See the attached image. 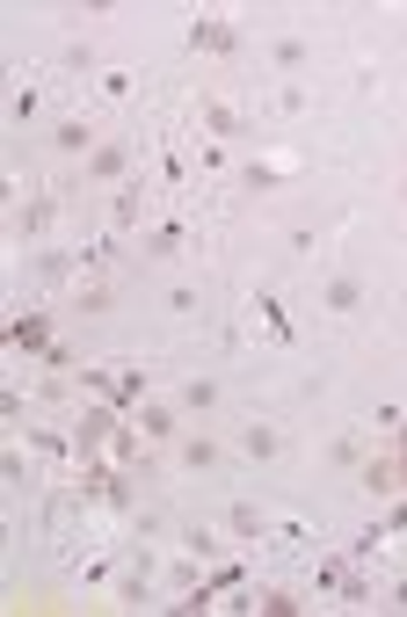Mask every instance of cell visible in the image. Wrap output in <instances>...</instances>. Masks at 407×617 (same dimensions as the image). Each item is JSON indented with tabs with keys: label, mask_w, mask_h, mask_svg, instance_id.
Listing matches in <instances>:
<instances>
[{
	"label": "cell",
	"mask_w": 407,
	"mask_h": 617,
	"mask_svg": "<svg viewBox=\"0 0 407 617\" xmlns=\"http://www.w3.org/2000/svg\"><path fill=\"white\" fill-rule=\"evenodd\" d=\"M189 51H197V59H240V51H248V30H240L226 8H197V16H189Z\"/></svg>",
	"instance_id": "cell-1"
},
{
	"label": "cell",
	"mask_w": 407,
	"mask_h": 617,
	"mask_svg": "<svg viewBox=\"0 0 407 617\" xmlns=\"http://www.w3.org/2000/svg\"><path fill=\"white\" fill-rule=\"evenodd\" d=\"M248 327L269 341V349H291L298 341V320H291V306H284L277 283H248Z\"/></svg>",
	"instance_id": "cell-2"
},
{
	"label": "cell",
	"mask_w": 407,
	"mask_h": 617,
	"mask_svg": "<svg viewBox=\"0 0 407 617\" xmlns=\"http://www.w3.org/2000/svg\"><path fill=\"white\" fill-rule=\"evenodd\" d=\"M189 247H197V226H189L182 203H175V211H160L153 226L139 232V255H146V262H182Z\"/></svg>",
	"instance_id": "cell-3"
},
{
	"label": "cell",
	"mask_w": 407,
	"mask_h": 617,
	"mask_svg": "<svg viewBox=\"0 0 407 617\" xmlns=\"http://www.w3.org/2000/svg\"><path fill=\"white\" fill-rule=\"evenodd\" d=\"M189 117H197V139H248L255 131V117L240 102H226V94H197V102H189Z\"/></svg>",
	"instance_id": "cell-4"
},
{
	"label": "cell",
	"mask_w": 407,
	"mask_h": 617,
	"mask_svg": "<svg viewBox=\"0 0 407 617\" xmlns=\"http://www.w3.org/2000/svg\"><path fill=\"white\" fill-rule=\"evenodd\" d=\"M226 450H240L255 465H277V458H291V429L284 421H240V429H226Z\"/></svg>",
	"instance_id": "cell-5"
},
{
	"label": "cell",
	"mask_w": 407,
	"mask_h": 617,
	"mask_svg": "<svg viewBox=\"0 0 407 617\" xmlns=\"http://www.w3.org/2000/svg\"><path fill=\"white\" fill-rule=\"evenodd\" d=\"M131 160H139V146H131V139H102V146L88 153V182L125 189V182H131Z\"/></svg>",
	"instance_id": "cell-6"
},
{
	"label": "cell",
	"mask_w": 407,
	"mask_h": 617,
	"mask_svg": "<svg viewBox=\"0 0 407 617\" xmlns=\"http://www.w3.org/2000/svg\"><path fill=\"white\" fill-rule=\"evenodd\" d=\"M139 218H146V189H139V182L110 189V203H102V232H117V240H131V232H139Z\"/></svg>",
	"instance_id": "cell-7"
},
{
	"label": "cell",
	"mask_w": 407,
	"mask_h": 617,
	"mask_svg": "<svg viewBox=\"0 0 407 617\" xmlns=\"http://www.w3.org/2000/svg\"><path fill=\"white\" fill-rule=\"evenodd\" d=\"M51 335H59V312H22V320L8 327V349L16 356H44V349H59Z\"/></svg>",
	"instance_id": "cell-8"
},
{
	"label": "cell",
	"mask_w": 407,
	"mask_h": 617,
	"mask_svg": "<svg viewBox=\"0 0 407 617\" xmlns=\"http://www.w3.org/2000/svg\"><path fill=\"white\" fill-rule=\"evenodd\" d=\"M160 189H168V197L175 203H182V197H197V153H189V146H160Z\"/></svg>",
	"instance_id": "cell-9"
},
{
	"label": "cell",
	"mask_w": 407,
	"mask_h": 617,
	"mask_svg": "<svg viewBox=\"0 0 407 617\" xmlns=\"http://www.w3.org/2000/svg\"><path fill=\"white\" fill-rule=\"evenodd\" d=\"M95 146H102V139H95L88 117H51V153H59V160H88Z\"/></svg>",
	"instance_id": "cell-10"
},
{
	"label": "cell",
	"mask_w": 407,
	"mask_h": 617,
	"mask_svg": "<svg viewBox=\"0 0 407 617\" xmlns=\"http://www.w3.org/2000/svg\"><path fill=\"white\" fill-rule=\"evenodd\" d=\"M22 444H30L44 465H59V472L80 465V436H66V429H22Z\"/></svg>",
	"instance_id": "cell-11"
},
{
	"label": "cell",
	"mask_w": 407,
	"mask_h": 617,
	"mask_svg": "<svg viewBox=\"0 0 407 617\" xmlns=\"http://www.w3.org/2000/svg\"><path fill=\"white\" fill-rule=\"evenodd\" d=\"M175 545H182L189 559H204V567H219L226 559V524L211 530V524H175Z\"/></svg>",
	"instance_id": "cell-12"
},
{
	"label": "cell",
	"mask_w": 407,
	"mask_h": 617,
	"mask_svg": "<svg viewBox=\"0 0 407 617\" xmlns=\"http://www.w3.org/2000/svg\"><path fill=\"white\" fill-rule=\"evenodd\" d=\"M59 218H66V197H59V189H44V197H30V203H22L16 232H22V240H44V232L59 226Z\"/></svg>",
	"instance_id": "cell-13"
},
{
	"label": "cell",
	"mask_w": 407,
	"mask_h": 617,
	"mask_svg": "<svg viewBox=\"0 0 407 617\" xmlns=\"http://www.w3.org/2000/svg\"><path fill=\"white\" fill-rule=\"evenodd\" d=\"M131 421H139L146 444H175V436H182V407H175V400H146Z\"/></svg>",
	"instance_id": "cell-14"
},
{
	"label": "cell",
	"mask_w": 407,
	"mask_h": 617,
	"mask_svg": "<svg viewBox=\"0 0 407 617\" xmlns=\"http://www.w3.org/2000/svg\"><path fill=\"white\" fill-rule=\"evenodd\" d=\"M88 88H95V102H102V109H117V102H131V94H139V73H131V66H102Z\"/></svg>",
	"instance_id": "cell-15"
},
{
	"label": "cell",
	"mask_w": 407,
	"mask_h": 617,
	"mask_svg": "<svg viewBox=\"0 0 407 617\" xmlns=\"http://www.w3.org/2000/svg\"><path fill=\"white\" fill-rule=\"evenodd\" d=\"M291 175H298V153H269V160H248L240 182L248 189H277V182H291Z\"/></svg>",
	"instance_id": "cell-16"
},
{
	"label": "cell",
	"mask_w": 407,
	"mask_h": 617,
	"mask_svg": "<svg viewBox=\"0 0 407 617\" xmlns=\"http://www.w3.org/2000/svg\"><path fill=\"white\" fill-rule=\"evenodd\" d=\"M234 610H269V617H298V588H255V596H234Z\"/></svg>",
	"instance_id": "cell-17"
},
{
	"label": "cell",
	"mask_w": 407,
	"mask_h": 617,
	"mask_svg": "<svg viewBox=\"0 0 407 617\" xmlns=\"http://www.w3.org/2000/svg\"><path fill=\"white\" fill-rule=\"evenodd\" d=\"M320 306H328V320H349V312L364 306V283L357 277H328L320 283Z\"/></svg>",
	"instance_id": "cell-18"
},
{
	"label": "cell",
	"mask_w": 407,
	"mask_h": 617,
	"mask_svg": "<svg viewBox=\"0 0 407 617\" xmlns=\"http://www.w3.org/2000/svg\"><path fill=\"white\" fill-rule=\"evenodd\" d=\"M226 538H240V545H262V553H269V516L240 501V509H226Z\"/></svg>",
	"instance_id": "cell-19"
},
{
	"label": "cell",
	"mask_w": 407,
	"mask_h": 617,
	"mask_svg": "<svg viewBox=\"0 0 407 617\" xmlns=\"http://www.w3.org/2000/svg\"><path fill=\"white\" fill-rule=\"evenodd\" d=\"M269 109H277V117H306V109H314V88H306V80H277V88H269Z\"/></svg>",
	"instance_id": "cell-20"
},
{
	"label": "cell",
	"mask_w": 407,
	"mask_h": 617,
	"mask_svg": "<svg viewBox=\"0 0 407 617\" xmlns=\"http://www.w3.org/2000/svg\"><path fill=\"white\" fill-rule=\"evenodd\" d=\"M306 59H314V44H306V37H269V66H277V73H298Z\"/></svg>",
	"instance_id": "cell-21"
},
{
	"label": "cell",
	"mask_w": 407,
	"mask_h": 617,
	"mask_svg": "<svg viewBox=\"0 0 407 617\" xmlns=\"http://www.w3.org/2000/svg\"><path fill=\"white\" fill-rule=\"evenodd\" d=\"M30 458H37L30 444H8V450H0V479H8L16 494H30Z\"/></svg>",
	"instance_id": "cell-22"
},
{
	"label": "cell",
	"mask_w": 407,
	"mask_h": 617,
	"mask_svg": "<svg viewBox=\"0 0 407 617\" xmlns=\"http://www.w3.org/2000/svg\"><path fill=\"white\" fill-rule=\"evenodd\" d=\"M204 588H211V596H240V588H248V559H219V567L204 574Z\"/></svg>",
	"instance_id": "cell-23"
},
{
	"label": "cell",
	"mask_w": 407,
	"mask_h": 617,
	"mask_svg": "<svg viewBox=\"0 0 407 617\" xmlns=\"http://www.w3.org/2000/svg\"><path fill=\"white\" fill-rule=\"evenodd\" d=\"M168 312H175V320H197V312H204V291H197V283H168Z\"/></svg>",
	"instance_id": "cell-24"
},
{
	"label": "cell",
	"mask_w": 407,
	"mask_h": 617,
	"mask_svg": "<svg viewBox=\"0 0 407 617\" xmlns=\"http://www.w3.org/2000/svg\"><path fill=\"white\" fill-rule=\"evenodd\" d=\"M226 458V444H211V436H182V465H197V472H204V465H219Z\"/></svg>",
	"instance_id": "cell-25"
},
{
	"label": "cell",
	"mask_w": 407,
	"mask_h": 617,
	"mask_svg": "<svg viewBox=\"0 0 407 617\" xmlns=\"http://www.w3.org/2000/svg\"><path fill=\"white\" fill-rule=\"evenodd\" d=\"M182 407H189V415L219 407V378H189V386H182Z\"/></svg>",
	"instance_id": "cell-26"
},
{
	"label": "cell",
	"mask_w": 407,
	"mask_h": 617,
	"mask_svg": "<svg viewBox=\"0 0 407 617\" xmlns=\"http://www.w3.org/2000/svg\"><path fill=\"white\" fill-rule=\"evenodd\" d=\"M37 109H44V88H37V80H22V88H16V123H30Z\"/></svg>",
	"instance_id": "cell-27"
},
{
	"label": "cell",
	"mask_w": 407,
	"mask_h": 617,
	"mask_svg": "<svg viewBox=\"0 0 407 617\" xmlns=\"http://www.w3.org/2000/svg\"><path fill=\"white\" fill-rule=\"evenodd\" d=\"M378 524H386V530H393V538H407V494H393L386 509H378Z\"/></svg>",
	"instance_id": "cell-28"
},
{
	"label": "cell",
	"mask_w": 407,
	"mask_h": 617,
	"mask_svg": "<svg viewBox=\"0 0 407 617\" xmlns=\"http://www.w3.org/2000/svg\"><path fill=\"white\" fill-rule=\"evenodd\" d=\"M0 415H8V421H22V415H30V392H22V386H8V392H0Z\"/></svg>",
	"instance_id": "cell-29"
},
{
	"label": "cell",
	"mask_w": 407,
	"mask_h": 617,
	"mask_svg": "<svg viewBox=\"0 0 407 617\" xmlns=\"http://www.w3.org/2000/svg\"><path fill=\"white\" fill-rule=\"evenodd\" d=\"M386 610H407V574H400V581L386 588Z\"/></svg>",
	"instance_id": "cell-30"
},
{
	"label": "cell",
	"mask_w": 407,
	"mask_h": 617,
	"mask_svg": "<svg viewBox=\"0 0 407 617\" xmlns=\"http://www.w3.org/2000/svg\"><path fill=\"white\" fill-rule=\"evenodd\" d=\"M400 203H407V168H400Z\"/></svg>",
	"instance_id": "cell-31"
}]
</instances>
